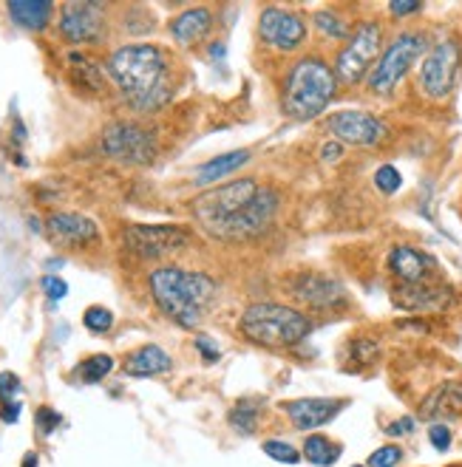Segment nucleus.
<instances>
[{
    "instance_id": "nucleus-1",
    "label": "nucleus",
    "mask_w": 462,
    "mask_h": 467,
    "mask_svg": "<svg viewBox=\"0 0 462 467\" xmlns=\"http://www.w3.org/2000/svg\"><path fill=\"white\" fill-rule=\"evenodd\" d=\"M105 74L128 105L140 114H153L174 100V66L165 49L153 43H131L117 49L105 62Z\"/></svg>"
},
{
    "instance_id": "nucleus-2",
    "label": "nucleus",
    "mask_w": 462,
    "mask_h": 467,
    "mask_svg": "<svg viewBox=\"0 0 462 467\" xmlns=\"http://www.w3.org/2000/svg\"><path fill=\"white\" fill-rule=\"evenodd\" d=\"M148 289L162 315L171 318L182 329H196L202 323L207 306L219 294V284L210 275L182 267L153 270L148 275Z\"/></svg>"
},
{
    "instance_id": "nucleus-3",
    "label": "nucleus",
    "mask_w": 462,
    "mask_h": 467,
    "mask_svg": "<svg viewBox=\"0 0 462 467\" xmlns=\"http://www.w3.org/2000/svg\"><path fill=\"white\" fill-rule=\"evenodd\" d=\"M337 91V76L329 62L320 57H301L296 66L289 68L287 83H284V114L289 119L310 122L320 117L335 100Z\"/></svg>"
},
{
    "instance_id": "nucleus-4",
    "label": "nucleus",
    "mask_w": 462,
    "mask_h": 467,
    "mask_svg": "<svg viewBox=\"0 0 462 467\" xmlns=\"http://www.w3.org/2000/svg\"><path fill=\"white\" fill-rule=\"evenodd\" d=\"M241 334L264 349L298 346L312 332V320L304 311L284 303H250L239 320Z\"/></svg>"
},
{
    "instance_id": "nucleus-5",
    "label": "nucleus",
    "mask_w": 462,
    "mask_h": 467,
    "mask_svg": "<svg viewBox=\"0 0 462 467\" xmlns=\"http://www.w3.org/2000/svg\"><path fill=\"white\" fill-rule=\"evenodd\" d=\"M258 190H261V184L255 179H239V181H227L222 187H213V190L196 196L190 205L196 224L202 227L207 236L222 238L224 227L250 205Z\"/></svg>"
},
{
    "instance_id": "nucleus-6",
    "label": "nucleus",
    "mask_w": 462,
    "mask_h": 467,
    "mask_svg": "<svg viewBox=\"0 0 462 467\" xmlns=\"http://www.w3.org/2000/svg\"><path fill=\"white\" fill-rule=\"evenodd\" d=\"M383 54V28L375 20H363L335 60V76L344 85L363 83Z\"/></svg>"
},
{
    "instance_id": "nucleus-7",
    "label": "nucleus",
    "mask_w": 462,
    "mask_h": 467,
    "mask_svg": "<svg viewBox=\"0 0 462 467\" xmlns=\"http://www.w3.org/2000/svg\"><path fill=\"white\" fill-rule=\"evenodd\" d=\"M428 49V40L423 31H403L397 35L386 49H383L377 66L369 74V91L386 97L397 88V83L409 74V68L423 57V52Z\"/></svg>"
},
{
    "instance_id": "nucleus-8",
    "label": "nucleus",
    "mask_w": 462,
    "mask_h": 467,
    "mask_svg": "<svg viewBox=\"0 0 462 467\" xmlns=\"http://www.w3.org/2000/svg\"><path fill=\"white\" fill-rule=\"evenodd\" d=\"M102 153L119 165H150L157 159V136L140 122L117 119L102 131Z\"/></svg>"
},
{
    "instance_id": "nucleus-9",
    "label": "nucleus",
    "mask_w": 462,
    "mask_h": 467,
    "mask_svg": "<svg viewBox=\"0 0 462 467\" xmlns=\"http://www.w3.org/2000/svg\"><path fill=\"white\" fill-rule=\"evenodd\" d=\"M190 241H193L190 229H184L179 224H131L122 232V246H126L131 255L145 261L176 255Z\"/></svg>"
},
{
    "instance_id": "nucleus-10",
    "label": "nucleus",
    "mask_w": 462,
    "mask_h": 467,
    "mask_svg": "<svg viewBox=\"0 0 462 467\" xmlns=\"http://www.w3.org/2000/svg\"><path fill=\"white\" fill-rule=\"evenodd\" d=\"M462 62V49L457 40H440L434 49L423 57L420 66V88L431 100H445L454 91L457 74Z\"/></svg>"
},
{
    "instance_id": "nucleus-11",
    "label": "nucleus",
    "mask_w": 462,
    "mask_h": 467,
    "mask_svg": "<svg viewBox=\"0 0 462 467\" xmlns=\"http://www.w3.org/2000/svg\"><path fill=\"white\" fill-rule=\"evenodd\" d=\"M60 35L74 45L100 43L105 35V6L94 0H71L60 6Z\"/></svg>"
},
{
    "instance_id": "nucleus-12",
    "label": "nucleus",
    "mask_w": 462,
    "mask_h": 467,
    "mask_svg": "<svg viewBox=\"0 0 462 467\" xmlns=\"http://www.w3.org/2000/svg\"><path fill=\"white\" fill-rule=\"evenodd\" d=\"M279 205H281L279 190H272V187H261L250 205L224 227L219 241H247V238L261 236V232H267L270 224L275 221Z\"/></svg>"
},
{
    "instance_id": "nucleus-13",
    "label": "nucleus",
    "mask_w": 462,
    "mask_h": 467,
    "mask_svg": "<svg viewBox=\"0 0 462 467\" xmlns=\"http://www.w3.org/2000/svg\"><path fill=\"white\" fill-rule=\"evenodd\" d=\"M258 35L270 49L275 52H298L306 40V20L298 12L281 9V6H267L258 18Z\"/></svg>"
},
{
    "instance_id": "nucleus-14",
    "label": "nucleus",
    "mask_w": 462,
    "mask_h": 467,
    "mask_svg": "<svg viewBox=\"0 0 462 467\" xmlns=\"http://www.w3.org/2000/svg\"><path fill=\"white\" fill-rule=\"evenodd\" d=\"M329 133L341 145L375 148L389 136V128L369 111H341L329 119Z\"/></svg>"
},
{
    "instance_id": "nucleus-15",
    "label": "nucleus",
    "mask_w": 462,
    "mask_h": 467,
    "mask_svg": "<svg viewBox=\"0 0 462 467\" xmlns=\"http://www.w3.org/2000/svg\"><path fill=\"white\" fill-rule=\"evenodd\" d=\"M289 292L298 303L310 306L315 311H329V309H337L346 303V289L341 280L320 275V272H301L289 284Z\"/></svg>"
},
{
    "instance_id": "nucleus-16",
    "label": "nucleus",
    "mask_w": 462,
    "mask_h": 467,
    "mask_svg": "<svg viewBox=\"0 0 462 467\" xmlns=\"http://www.w3.org/2000/svg\"><path fill=\"white\" fill-rule=\"evenodd\" d=\"M45 232L57 246H91L100 241V227L83 213H52L45 218Z\"/></svg>"
},
{
    "instance_id": "nucleus-17",
    "label": "nucleus",
    "mask_w": 462,
    "mask_h": 467,
    "mask_svg": "<svg viewBox=\"0 0 462 467\" xmlns=\"http://www.w3.org/2000/svg\"><path fill=\"white\" fill-rule=\"evenodd\" d=\"M392 301L403 311H445L454 303V292L442 284H397L392 292Z\"/></svg>"
},
{
    "instance_id": "nucleus-18",
    "label": "nucleus",
    "mask_w": 462,
    "mask_h": 467,
    "mask_svg": "<svg viewBox=\"0 0 462 467\" xmlns=\"http://www.w3.org/2000/svg\"><path fill=\"white\" fill-rule=\"evenodd\" d=\"M346 399H327V397H306V399H292L284 405L287 416L298 431H318L341 414Z\"/></svg>"
},
{
    "instance_id": "nucleus-19",
    "label": "nucleus",
    "mask_w": 462,
    "mask_h": 467,
    "mask_svg": "<svg viewBox=\"0 0 462 467\" xmlns=\"http://www.w3.org/2000/svg\"><path fill=\"white\" fill-rule=\"evenodd\" d=\"M389 270L400 284H428L437 272V261L414 246H394L389 253Z\"/></svg>"
},
{
    "instance_id": "nucleus-20",
    "label": "nucleus",
    "mask_w": 462,
    "mask_h": 467,
    "mask_svg": "<svg viewBox=\"0 0 462 467\" xmlns=\"http://www.w3.org/2000/svg\"><path fill=\"white\" fill-rule=\"evenodd\" d=\"M420 416L431 425L462 416V382L459 380L440 382L434 391L420 402Z\"/></svg>"
},
{
    "instance_id": "nucleus-21",
    "label": "nucleus",
    "mask_w": 462,
    "mask_h": 467,
    "mask_svg": "<svg viewBox=\"0 0 462 467\" xmlns=\"http://www.w3.org/2000/svg\"><path fill=\"white\" fill-rule=\"evenodd\" d=\"M210 31H213V12L207 6L184 9L182 14H176V18L171 20V35L182 49H190V45L205 43Z\"/></svg>"
},
{
    "instance_id": "nucleus-22",
    "label": "nucleus",
    "mask_w": 462,
    "mask_h": 467,
    "mask_svg": "<svg viewBox=\"0 0 462 467\" xmlns=\"http://www.w3.org/2000/svg\"><path fill=\"white\" fill-rule=\"evenodd\" d=\"M171 366H174L171 354H167L165 349H159V346H153V342L131 351L126 357V363H122L128 377H157V374L171 371Z\"/></svg>"
},
{
    "instance_id": "nucleus-23",
    "label": "nucleus",
    "mask_w": 462,
    "mask_h": 467,
    "mask_svg": "<svg viewBox=\"0 0 462 467\" xmlns=\"http://www.w3.org/2000/svg\"><path fill=\"white\" fill-rule=\"evenodd\" d=\"M6 12L20 28L43 31L54 18V4H49V0H9Z\"/></svg>"
},
{
    "instance_id": "nucleus-24",
    "label": "nucleus",
    "mask_w": 462,
    "mask_h": 467,
    "mask_svg": "<svg viewBox=\"0 0 462 467\" xmlns=\"http://www.w3.org/2000/svg\"><path fill=\"white\" fill-rule=\"evenodd\" d=\"M69 62V76L74 88H80L83 93H100L105 85V71L97 66L94 60L85 57L83 52H69L66 54Z\"/></svg>"
},
{
    "instance_id": "nucleus-25",
    "label": "nucleus",
    "mask_w": 462,
    "mask_h": 467,
    "mask_svg": "<svg viewBox=\"0 0 462 467\" xmlns=\"http://www.w3.org/2000/svg\"><path fill=\"white\" fill-rule=\"evenodd\" d=\"M250 162V150H230V153H222L215 156V159L205 162L202 167H196V184H215L227 176H233L236 170H241L244 165Z\"/></svg>"
},
{
    "instance_id": "nucleus-26",
    "label": "nucleus",
    "mask_w": 462,
    "mask_h": 467,
    "mask_svg": "<svg viewBox=\"0 0 462 467\" xmlns=\"http://www.w3.org/2000/svg\"><path fill=\"white\" fill-rule=\"evenodd\" d=\"M337 456H341V445H335L323 433L306 436V442H304V459L306 462H312L318 467H329L337 462Z\"/></svg>"
},
{
    "instance_id": "nucleus-27",
    "label": "nucleus",
    "mask_w": 462,
    "mask_h": 467,
    "mask_svg": "<svg viewBox=\"0 0 462 467\" xmlns=\"http://www.w3.org/2000/svg\"><path fill=\"white\" fill-rule=\"evenodd\" d=\"M312 23L327 40H349L352 37V28H349L346 18H341L335 9H318L312 14Z\"/></svg>"
},
{
    "instance_id": "nucleus-28",
    "label": "nucleus",
    "mask_w": 462,
    "mask_h": 467,
    "mask_svg": "<svg viewBox=\"0 0 462 467\" xmlns=\"http://www.w3.org/2000/svg\"><path fill=\"white\" fill-rule=\"evenodd\" d=\"M111 371H114V357H111V354H91L88 360H83L80 368H77V374H80V380L88 382V385L102 382Z\"/></svg>"
},
{
    "instance_id": "nucleus-29",
    "label": "nucleus",
    "mask_w": 462,
    "mask_h": 467,
    "mask_svg": "<svg viewBox=\"0 0 462 467\" xmlns=\"http://www.w3.org/2000/svg\"><path fill=\"white\" fill-rule=\"evenodd\" d=\"M227 419L239 433H255V428H258V399H239L236 408L230 411Z\"/></svg>"
},
{
    "instance_id": "nucleus-30",
    "label": "nucleus",
    "mask_w": 462,
    "mask_h": 467,
    "mask_svg": "<svg viewBox=\"0 0 462 467\" xmlns=\"http://www.w3.org/2000/svg\"><path fill=\"white\" fill-rule=\"evenodd\" d=\"M83 326L88 332H94V334H105V332H111L114 329V315H111V309H105V306H88L83 311Z\"/></svg>"
},
{
    "instance_id": "nucleus-31",
    "label": "nucleus",
    "mask_w": 462,
    "mask_h": 467,
    "mask_svg": "<svg viewBox=\"0 0 462 467\" xmlns=\"http://www.w3.org/2000/svg\"><path fill=\"white\" fill-rule=\"evenodd\" d=\"M377 354H380L377 342H375V340H369V337H358V340H352V342H349V357H352V360H355V363H361V366L375 363V360H377Z\"/></svg>"
},
{
    "instance_id": "nucleus-32",
    "label": "nucleus",
    "mask_w": 462,
    "mask_h": 467,
    "mask_svg": "<svg viewBox=\"0 0 462 467\" xmlns=\"http://www.w3.org/2000/svg\"><path fill=\"white\" fill-rule=\"evenodd\" d=\"M375 187L380 193L392 196V193L400 190V187H403V176H400V170L394 165H383V167H377V173H375Z\"/></svg>"
},
{
    "instance_id": "nucleus-33",
    "label": "nucleus",
    "mask_w": 462,
    "mask_h": 467,
    "mask_svg": "<svg viewBox=\"0 0 462 467\" xmlns=\"http://www.w3.org/2000/svg\"><path fill=\"white\" fill-rule=\"evenodd\" d=\"M264 454L272 459V462H281V464H298L301 462V454L289 442H281V439H270L264 442Z\"/></svg>"
},
{
    "instance_id": "nucleus-34",
    "label": "nucleus",
    "mask_w": 462,
    "mask_h": 467,
    "mask_svg": "<svg viewBox=\"0 0 462 467\" xmlns=\"http://www.w3.org/2000/svg\"><path fill=\"white\" fill-rule=\"evenodd\" d=\"M403 462V450L397 445H386V447H377L372 456H369V467H397Z\"/></svg>"
},
{
    "instance_id": "nucleus-35",
    "label": "nucleus",
    "mask_w": 462,
    "mask_h": 467,
    "mask_svg": "<svg viewBox=\"0 0 462 467\" xmlns=\"http://www.w3.org/2000/svg\"><path fill=\"white\" fill-rule=\"evenodd\" d=\"M18 394H20V377L18 374H12V371H4L0 374V405L20 402Z\"/></svg>"
},
{
    "instance_id": "nucleus-36",
    "label": "nucleus",
    "mask_w": 462,
    "mask_h": 467,
    "mask_svg": "<svg viewBox=\"0 0 462 467\" xmlns=\"http://www.w3.org/2000/svg\"><path fill=\"white\" fill-rule=\"evenodd\" d=\"M428 442L434 445V450L445 454V450H449L451 442H454V433H451V428L445 425V423H434V425L428 428Z\"/></svg>"
},
{
    "instance_id": "nucleus-37",
    "label": "nucleus",
    "mask_w": 462,
    "mask_h": 467,
    "mask_svg": "<svg viewBox=\"0 0 462 467\" xmlns=\"http://www.w3.org/2000/svg\"><path fill=\"white\" fill-rule=\"evenodd\" d=\"M43 292L49 294L52 301H63L69 294V284L63 278H57V275H45L43 278Z\"/></svg>"
},
{
    "instance_id": "nucleus-38",
    "label": "nucleus",
    "mask_w": 462,
    "mask_h": 467,
    "mask_svg": "<svg viewBox=\"0 0 462 467\" xmlns=\"http://www.w3.org/2000/svg\"><path fill=\"white\" fill-rule=\"evenodd\" d=\"M35 419H37V431H40L43 436L54 433V428L60 425V414H57V411H52V408H40Z\"/></svg>"
},
{
    "instance_id": "nucleus-39",
    "label": "nucleus",
    "mask_w": 462,
    "mask_h": 467,
    "mask_svg": "<svg viewBox=\"0 0 462 467\" xmlns=\"http://www.w3.org/2000/svg\"><path fill=\"white\" fill-rule=\"evenodd\" d=\"M196 349H199V354L205 357V363H215V360H219V354H222V351L210 342L207 334H199V337H196Z\"/></svg>"
},
{
    "instance_id": "nucleus-40",
    "label": "nucleus",
    "mask_w": 462,
    "mask_h": 467,
    "mask_svg": "<svg viewBox=\"0 0 462 467\" xmlns=\"http://www.w3.org/2000/svg\"><path fill=\"white\" fill-rule=\"evenodd\" d=\"M411 431H414V419H411V416H400L397 423L386 425V433H389V436H406V433H411Z\"/></svg>"
},
{
    "instance_id": "nucleus-41",
    "label": "nucleus",
    "mask_w": 462,
    "mask_h": 467,
    "mask_svg": "<svg viewBox=\"0 0 462 467\" xmlns=\"http://www.w3.org/2000/svg\"><path fill=\"white\" fill-rule=\"evenodd\" d=\"M0 419H4L6 425H14L20 419V402H6L0 405Z\"/></svg>"
},
{
    "instance_id": "nucleus-42",
    "label": "nucleus",
    "mask_w": 462,
    "mask_h": 467,
    "mask_svg": "<svg viewBox=\"0 0 462 467\" xmlns=\"http://www.w3.org/2000/svg\"><path fill=\"white\" fill-rule=\"evenodd\" d=\"M423 9V4H417V0H414V4H400V0H394V4L389 6V12L394 14V18H406V14H417Z\"/></svg>"
},
{
    "instance_id": "nucleus-43",
    "label": "nucleus",
    "mask_w": 462,
    "mask_h": 467,
    "mask_svg": "<svg viewBox=\"0 0 462 467\" xmlns=\"http://www.w3.org/2000/svg\"><path fill=\"white\" fill-rule=\"evenodd\" d=\"M341 153H344V145H341V142H335V139H332V142H327V145L320 148L323 162H337V159H341Z\"/></svg>"
},
{
    "instance_id": "nucleus-44",
    "label": "nucleus",
    "mask_w": 462,
    "mask_h": 467,
    "mask_svg": "<svg viewBox=\"0 0 462 467\" xmlns=\"http://www.w3.org/2000/svg\"><path fill=\"white\" fill-rule=\"evenodd\" d=\"M23 467H37V454H28V456L23 459Z\"/></svg>"
},
{
    "instance_id": "nucleus-45",
    "label": "nucleus",
    "mask_w": 462,
    "mask_h": 467,
    "mask_svg": "<svg viewBox=\"0 0 462 467\" xmlns=\"http://www.w3.org/2000/svg\"><path fill=\"white\" fill-rule=\"evenodd\" d=\"M358 467H361V464H358Z\"/></svg>"
}]
</instances>
